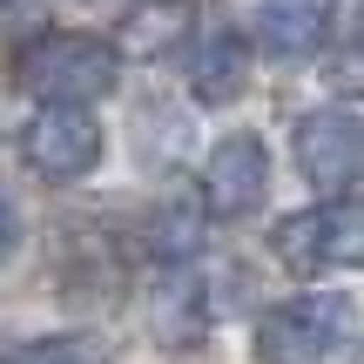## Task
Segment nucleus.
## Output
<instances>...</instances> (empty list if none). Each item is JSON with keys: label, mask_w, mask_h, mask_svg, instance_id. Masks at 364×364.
Wrapping results in <instances>:
<instances>
[{"label": "nucleus", "mask_w": 364, "mask_h": 364, "mask_svg": "<svg viewBox=\"0 0 364 364\" xmlns=\"http://www.w3.org/2000/svg\"><path fill=\"white\" fill-rule=\"evenodd\" d=\"M21 162L41 182H81L102 162V122L95 108H68V102H41L21 122Z\"/></svg>", "instance_id": "obj_4"}, {"label": "nucleus", "mask_w": 364, "mask_h": 364, "mask_svg": "<svg viewBox=\"0 0 364 364\" xmlns=\"http://www.w3.org/2000/svg\"><path fill=\"white\" fill-rule=\"evenodd\" d=\"M358 68H364V48H358Z\"/></svg>", "instance_id": "obj_13"}, {"label": "nucleus", "mask_w": 364, "mask_h": 364, "mask_svg": "<svg viewBox=\"0 0 364 364\" xmlns=\"http://www.w3.org/2000/svg\"><path fill=\"white\" fill-rule=\"evenodd\" d=\"M331 21H338L331 0H263L257 7V41L277 61H304V54H317L331 41Z\"/></svg>", "instance_id": "obj_7"}, {"label": "nucleus", "mask_w": 364, "mask_h": 364, "mask_svg": "<svg viewBox=\"0 0 364 364\" xmlns=\"http://www.w3.org/2000/svg\"><path fill=\"white\" fill-rule=\"evenodd\" d=\"M7 250H14V209L0 203V257H7Z\"/></svg>", "instance_id": "obj_12"}, {"label": "nucleus", "mask_w": 364, "mask_h": 364, "mask_svg": "<svg viewBox=\"0 0 364 364\" xmlns=\"http://www.w3.org/2000/svg\"><path fill=\"white\" fill-rule=\"evenodd\" d=\"M203 290H196V277H169L156 297V331L169 338V351H189L196 338H203Z\"/></svg>", "instance_id": "obj_10"}, {"label": "nucleus", "mask_w": 364, "mask_h": 364, "mask_svg": "<svg viewBox=\"0 0 364 364\" xmlns=\"http://www.w3.org/2000/svg\"><path fill=\"white\" fill-rule=\"evenodd\" d=\"M14 364H115V344L102 331H54L14 351Z\"/></svg>", "instance_id": "obj_11"}, {"label": "nucleus", "mask_w": 364, "mask_h": 364, "mask_svg": "<svg viewBox=\"0 0 364 364\" xmlns=\"http://www.w3.org/2000/svg\"><path fill=\"white\" fill-rule=\"evenodd\" d=\"M270 250L297 277L364 270V196H331V203H311L297 216H284L270 230Z\"/></svg>", "instance_id": "obj_3"}, {"label": "nucleus", "mask_w": 364, "mask_h": 364, "mask_svg": "<svg viewBox=\"0 0 364 364\" xmlns=\"http://www.w3.org/2000/svg\"><path fill=\"white\" fill-rule=\"evenodd\" d=\"M358 331V304L344 290H304L290 304H270L250 331L257 364H324L344 351V338Z\"/></svg>", "instance_id": "obj_2"}, {"label": "nucleus", "mask_w": 364, "mask_h": 364, "mask_svg": "<svg viewBox=\"0 0 364 364\" xmlns=\"http://www.w3.org/2000/svg\"><path fill=\"white\" fill-rule=\"evenodd\" d=\"M263 189H270V156H263V142L250 129L223 135V142L209 149V162H203V216L209 223H243L250 209L263 203Z\"/></svg>", "instance_id": "obj_6"}, {"label": "nucleus", "mask_w": 364, "mask_h": 364, "mask_svg": "<svg viewBox=\"0 0 364 364\" xmlns=\"http://www.w3.org/2000/svg\"><path fill=\"white\" fill-rule=\"evenodd\" d=\"M189 0H129V14H122V41H108L115 54H129V61H156V54L182 48V34H189Z\"/></svg>", "instance_id": "obj_8"}, {"label": "nucleus", "mask_w": 364, "mask_h": 364, "mask_svg": "<svg viewBox=\"0 0 364 364\" xmlns=\"http://www.w3.org/2000/svg\"><path fill=\"white\" fill-rule=\"evenodd\" d=\"M297 169L331 196L364 182V115L358 108H311L297 122Z\"/></svg>", "instance_id": "obj_5"}, {"label": "nucleus", "mask_w": 364, "mask_h": 364, "mask_svg": "<svg viewBox=\"0 0 364 364\" xmlns=\"http://www.w3.org/2000/svg\"><path fill=\"white\" fill-rule=\"evenodd\" d=\"M14 81L41 102H68V108H95L102 95H115L122 81V54L102 34H81V27H48L14 54Z\"/></svg>", "instance_id": "obj_1"}, {"label": "nucleus", "mask_w": 364, "mask_h": 364, "mask_svg": "<svg viewBox=\"0 0 364 364\" xmlns=\"http://www.w3.org/2000/svg\"><path fill=\"white\" fill-rule=\"evenodd\" d=\"M243 88H250V41H243V34L203 41L196 61H189V95H196L203 108H223V102H236Z\"/></svg>", "instance_id": "obj_9"}]
</instances>
